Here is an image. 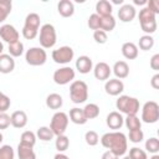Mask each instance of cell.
Here are the masks:
<instances>
[{
    "label": "cell",
    "mask_w": 159,
    "mask_h": 159,
    "mask_svg": "<svg viewBox=\"0 0 159 159\" xmlns=\"http://www.w3.org/2000/svg\"><path fill=\"white\" fill-rule=\"evenodd\" d=\"M150 86L154 89H159V73H155L150 80Z\"/></svg>",
    "instance_id": "cell-47"
},
{
    "label": "cell",
    "mask_w": 159,
    "mask_h": 159,
    "mask_svg": "<svg viewBox=\"0 0 159 159\" xmlns=\"http://www.w3.org/2000/svg\"><path fill=\"white\" fill-rule=\"evenodd\" d=\"M75 76H76V72L71 66H63L53 72L52 80L56 84L65 86V84H68L70 82H73Z\"/></svg>",
    "instance_id": "cell-8"
},
{
    "label": "cell",
    "mask_w": 159,
    "mask_h": 159,
    "mask_svg": "<svg viewBox=\"0 0 159 159\" xmlns=\"http://www.w3.org/2000/svg\"><path fill=\"white\" fill-rule=\"evenodd\" d=\"M36 134L31 130H25L22 132L21 137H20V142L21 143H25V144H29V145H35L36 144Z\"/></svg>",
    "instance_id": "cell-36"
},
{
    "label": "cell",
    "mask_w": 159,
    "mask_h": 159,
    "mask_svg": "<svg viewBox=\"0 0 159 159\" xmlns=\"http://www.w3.org/2000/svg\"><path fill=\"white\" fill-rule=\"evenodd\" d=\"M114 27H116V19L113 17V15L101 17V29L99 30H103L104 32H111L114 30Z\"/></svg>",
    "instance_id": "cell-28"
},
{
    "label": "cell",
    "mask_w": 159,
    "mask_h": 159,
    "mask_svg": "<svg viewBox=\"0 0 159 159\" xmlns=\"http://www.w3.org/2000/svg\"><path fill=\"white\" fill-rule=\"evenodd\" d=\"M25 60L30 66H42L47 61V53L42 47H30L25 53Z\"/></svg>",
    "instance_id": "cell-6"
},
{
    "label": "cell",
    "mask_w": 159,
    "mask_h": 159,
    "mask_svg": "<svg viewBox=\"0 0 159 159\" xmlns=\"http://www.w3.org/2000/svg\"><path fill=\"white\" fill-rule=\"evenodd\" d=\"M137 16V10L132 4H123L118 10V19L122 22H130Z\"/></svg>",
    "instance_id": "cell-12"
},
{
    "label": "cell",
    "mask_w": 159,
    "mask_h": 159,
    "mask_svg": "<svg viewBox=\"0 0 159 159\" xmlns=\"http://www.w3.org/2000/svg\"><path fill=\"white\" fill-rule=\"evenodd\" d=\"M51 57L53 62L58 65H67L70 63L75 57V51L71 46H61L52 51Z\"/></svg>",
    "instance_id": "cell-9"
},
{
    "label": "cell",
    "mask_w": 159,
    "mask_h": 159,
    "mask_svg": "<svg viewBox=\"0 0 159 159\" xmlns=\"http://www.w3.org/2000/svg\"><path fill=\"white\" fill-rule=\"evenodd\" d=\"M122 55L127 58V60H134L138 57V53H139V50L137 47V45L134 42H124L122 45Z\"/></svg>",
    "instance_id": "cell-22"
},
{
    "label": "cell",
    "mask_w": 159,
    "mask_h": 159,
    "mask_svg": "<svg viewBox=\"0 0 159 159\" xmlns=\"http://www.w3.org/2000/svg\"><path fill=\"white\" fill-rule=\"evenodd\" d=\"M9 55L11 57H20L22 53H24V43L19 40L16 42H12V43H9Z\"/></svg>",
    "instance_id": "cell-33"
},
{
    "label": "cell",
    "mask_w": 159,
    "mask_h": 159,
    "mask_svg": "<svg viewBox=\"0 0 159 159\" xmlns=\"http://www.w3.org/2000/svg\"><path fill=\"white\" fill-rule=\"evenodd\" d=\"M68 114L62 112V111H58L56 112L52 118H51V122H50V129L52 130V133L57 137V135H62L65 134L67 127H68Z\"/></svg>",
    "instance_id": "cell-5"
},
{
    "label": "cell",
    "mask_w": 159,
    "mask_h": 159,
    "mask_svg": "<svg viewBox=\"0 0 159 159\" xmlns=\"http://www.w3.org/2000/svg\"><path fill=\"white\" fill-rule=\"evenodd\" d=\"M15 70V60L9 53L0 55V73L7 75Z\"/></svg>",
    "instance_id": "cell-16"
},
{
    "label": "cell",
    "mask_w": 159,
    "mask_h": 159,
    "mask_svg": "<svg viewBox=\"0 0 159 159\" xmlns=\"http://www.w3.org/2000/svg\"><path fill=\"white\" fill-rule=\"evenodd\" d=\"M40 24H41V19L40 15L36 12H30L26 15L25 17V22H24V27L30 29V30H35L39 31L40 29Z\"/></svg>",
    "instance_id": "cell-23"
},
{
    "label": "cell",
    "mask_w": 159,
    "mask_h": 159,
    "mask_svg": "<svg viewBox=\"0 0 159 159\" xmlns=\"http://www.w3.org/2000/svg\"><path fill=\"white\" fill-rule=\"evenodd\" d=\"M101 159H119V157H117V155H116L114 153H112L111 150H106V152L102 154Z\"/></svg>",
    "instance_id": "cell-48"
},
{
    "label": "cell",
    "mask_w": 159,
    "mask_h": 159,
    "mask_svg": "<svg viewBox=\"0 0 159 159\" xmlns=\"http://www.w3.org/2000/svg\"><path fill=\"white\" fill-rule=\"evenodd\" d=\"M0 37L2 41L7 42V43H12V42L19 41L20 34L15 29V26H12L10 24H4L0 26Z\"/></svg>",
    "instance_id": "cell-10"
},
{
    "label": "cell",
    "mask_w": 159,
    "mask_h": 159,
    "mask_svg": "<svg viewBox=\"0 0 159 159\" xmlns=\"http://www.w3.org/2000/svg\"><path fill=\"white\" fill-rule=\"evenodd\" d=\"M63 104V99H62V96L58 94V93H50L47 97H46V106L50 108V109H60Z\"/></svg>",
    "instance_id": "cell-25"
},
{
    "label": "cell",
    "mask_w": 159,
    "mask_h": 159,
    "mask_svg": "<svg viewBox=\"0 0 159 159\" xmlns=\"http://www.w3.org/2000/svg\"><path fill=\"white\" fill-rule=\"evenodd\" d=\"M10 120H11V125L14 128L21 129L27 124V114L25 111H15L11 113Z\"/></svg>",
    "instance_id": "cell-17"
},
{
    "label": "cell",
    "mask_w": 159,
    "mask_h": 159,
    "mask_svg": "<svg viewBox=\"0 0 159 159\" xmlns=\"http://www.w3.org/2000/svg\"><path fill=\"white\" fill-rule=\"evenodd\" d=\"M101 144L111 150L112 153H114L117 157H122L127 153L128 149V139L125 137L124 133L118 132V130H113V132H108L104 133L101 137Z\"/></svg>",
    "instance_id": "cell-1"
},
{
    "label": "cell",
    "mask_w": 159,
    "mask_h": 159,
    "mask_svg": "<svg viewBox=\"0 0 159 159\" xmlns=\"http://www.w3.org/2000/svg\"><path fill=\"white\" fill-rule=\"evenodd\" d=\"M39 41L41 47L45 48H52L56 45L57 41V35L55 26L51 24H43L40 27V34H39Z\"/></svg>",
    "instance_id": "cell-4"
},
{
    "label": "cell",
    "mask_w": 159,
    "mask_h": 159,
    "mask_svg": "<svg viewBox=\"0 0 159 159\" xmlns=\"http://www.w3.org/2000/svg\"><path fill=\"white\" fill-rule=\"evenodd\" d=\"M70 99L75 104L84 103L88 99V86L84 81L76 80L70 84Z\"/></svg>",
    "instance_id": "cell-3"
},
{
    "label": "cell",
    "mask_w": 159,
    "mask_h": 159,
    "mask_svg": "<svg viewBox=\"0 0 159 159\" xmlns=\"http://www.w3.org/2000/svg\"><path fill=\"white\" fill-rule=\"evenodd\" d=\"M11 125V120H10V116L6 112L0 113V130L1 129H6Z\"/></svg>",
    "instance_id": "cell-44"
},
{
    "label": "cell",
    "mask_w": 159,
    "mask_h": 159,
    "mask_svg": "<svg viewBox=\"0 0 159 159\" xmlns=\"http://www.w3.org/2000/svg\"><path fill=\"white\" fill-rule=\"evenodd\" d=\"M84 140H86V143H87L89 147H94V145H97L98 142H99V135H98L97 132H94V130H87V132L84 133Z\"/></svg>",
    "instance_id": "cell-37"
},
{
    "label": "cell",
    "mask_w": 159,
    "mask_h": 159,
    "mask_svg": "<svg viewBox=\"0 0 159 159\" xmlns=\"http://www.w3.org/2000/svg\"><path fill=\"white\" fill-rule=\"evenodd\" d=\"M76 70L80 73H82V75L89 73V71L93 70V61H92V58L89 56H86V55L80 56L76 60Z\"/></svg>",
    "instance_id": "cell-15"
},
{
    "label": "cell",
    "mask_w": 159,
    "mask_h": 159,
    "mask_svg": "<svg viewBox=\"0 0 159 159\" xmlns=\"http://www.w3.org/2000/svg\"><path fill=\"white\" fill-rule=\"evenodd\" d=\"M57 11L62 17H71L75 14V5L71 0H61L57 4Z\"/></svg>",
    "instance_id": "cell-18"
},
{
    "label": "cell",
    "mask_w": 159,
    "mask_h": 159,
    "mask_svg": "<svg viewBox=\"0 0 159 159\" xmlns=\"http://www.w3.org/2000/svg\"><path fill=\"white\" fill-rule=\"evenodd\" d=\"M17 157L19 159H36V153L32 145L20 142L17 145Z\"/></svg>",
    "instance_id": "cell-19"
},
{
    "label": "cell",
    "mask_w": 159,
    "mask_h": 159,
    "mask_svg": "<svg viewBox=\"0 0 159 159\" xmlns=\"http://www.w3.org/2000/svg\"><path fill=\"white\" fill-rule=\"evenodd\" d=\"M112 73V68L107 62H98L93 67V75L98 81H107Z\"/></svg>",
    "instance_id": "cell-13"
},
{
    "label": "cell",
    "mask_w": 159,
    "mask_h": 159,
    "mask_svg": "<svg viewBox=\"0 0 159 159\" xmlns=\"http://www.w3.org/2000/svg\"><path fill=\"white\" fill-rule=\"evenodd\" d=\"M147 1L148 0H134V4L135 5H147Z\"/></svg>",
    "instance_id": "cell-50"
},
{
    "label": "cell",
    "mask_w": 159,
    "mask_h": 159,
    "mask_svg": "<svg viewBox=\"0 0 159 159\" xmlns=\"http://www.w3.org/2000/svg\"><path fill=\"white\" fill-rule=\"evenodd\" d=\"M149 65H150V68H152V70L159 71V53H155V55L152 56Z\"/></svg>",
    "instance_id": "cell-46"
},
{
    "label": "cell",
    "mask_w": 159,
    "mask_h": 159,
    "mask_svg": "<svg viewBox=\"0 0 159 159\" xmlns=\"http://www.w3.org/2000/svg\"><path fill=\"white\" fill-rule=\"evenodd\" d=\"M123 159H130V158H129V157H128V155H127V157H124V158H123Z\"/></svg>",
    "instance_id": "cell-55"
},
{
    "label": "cell",
    "mask_w": 159,
    "mask_h": 159,
    "mask_svg": "<svg viewBox=\"0 0 159 159\" xmlns=\"http://www.w3.org/2000/svg\"><path fill=\"white\" fill-rule=\"evenodd\" d=\"M139 99L135 97L122 94L116 101V108L119 113H123L125 116H137L139 112Z\"/></svg>",
    "instance_id": "cell-2"
},
{
    "label": "cell",
    "mask_w": 159,
    "mask_h": 159,
    "mask_svg": "<svg viewBox=\"0 0 159 159\" xmlns=\"http://www.w3.org/2000/svg\"><path fill=\"white\" fill-rule=\"evenodd\" d=\"M12 9V2L10 0H0V24L6 20Z\"/></svg>",
    "instance_id": "cell-30"
},
{
    "label": "cell",
    "mask_w": 159,
    "mask_h": 159,
    "mask_svg": "<svg viewBox=\"0 0 159 159\" xmlns=\"http://www.w3.org/2000/svg\"><path fill=\"white\" fill-rule=\"evenodd\" d=\"M4 140V137H2V133L0 132V144H1V142Z\"/></svg>",
    "instance_id": "cell-54"
},
{
    "label": "cell",
    "mask_w": 159,
    "mask_h": 159,
    "mask_svg": "<svg viewBox=\"0 0 159 159\" xmlns=\"http://www.w3.org/2000/svg\"><path fill=\"white\" fill-rule=\"evenodd\" d=\"M10 106H11L10 98H9L6 94L1 93V94H0V113L6 112V111L10 108Z\"/></svg>",
    "instance_id": "cell-43"
},
{
    "label": "cell",
    "mask_w": 159,
    "mask_h": 159,
    "mask_svg": "<svg viewBox=\"0 0 159 159\" xmlns=\"http://www.w3.org/2000/svg\"><path fill=\"white\" fill-rule=\"evenodd\" d=\"M82 109H83V113H84L87 120L88 119H94L99 116V106L96 104V103H88Z\"/></svg>",
    "instance_id": "cell-26"
},
{
    "label": "cell",
    "mask_w": 159,
    "mask_h": 159,
    "mask_svg": "<svg viewBox=\"0 0 159 159\" xmlns=\"http://www.w3.org/2000/svg\"><path fill=\"white\" fill-rule=\"evenodd\" d=\"M2 51H4V45H2V42L0 41V55L2 53Z\"/></svg>",
    "instance_id": "cell-53"
},
{
    "label": "cell",
    "mask_w": 159,
    "mask_h": 159,
    "mask_svg": "<svg viewBox=\"0 0 159 159\" xmlns=\"http://www.w3.org/2000/svg\"><path fill=\"white\" fill-rule=\"evenodd\" d=\"M145 149L150 154H158L159 152V139L155 137H150L145 140Z\"/></svg>",
    "instance_id": "cell-35"
},
{
    "label": "cell",
    "mask_w": 159,
    "mask_h": 159,
    "mask_svg": "<svg viewBox=\"0 0 159 159\" xmlns=\"http://www.w3.org/2000/svg\"><path fill=\"white\" fill-rule=\"evenodd\" d=\"M55 147L57 149L58 153H63L68 149L70 147V139L67 135L62 134V135H57L56 139H55Z\"/></svg>",
    "instance_id": "cell-29"
},
{
    "label": "cell",
    "mask_w": 159,
    "mask_h": 159,
    "mask_svg": "<svg viewBox=\"0 0 159 159\" xmlns=\"http://www.w3.org/2000/svg\"><path fill=\"white\" fill-rule=\"evenodd\" d=\"M112 71H113L116 78L123 80V78L128 77V75H129V66L125 61H117V62H114Z\"/></svg>",
    "instance_id": "cell-21"
},
{
    "label": "cell",
    "mask_w": 159,
    "mask_h": 159,
    "mask_svg": "<svg viewBox=\"0 0 159 159\" xmlns=\"http://www.w3.org/2000/svg\"><path fill=\"white\" fill-rule=\"evenodd\" d=\"M1 93H2V92H1V91H0V94H1Z\"/></svg>",
    "instance_id": "cell-56"
},
{
    "label": "cell",
    "mask_w": 159,
    "mask_h": 159,
    "mask_svg": "<svg viewBox=\"0 0 159 159\" xmlns=\"http://www.w3.org/2000/svg\"><path fill=\"white\" fill-rule=\"evenodd\" d=\"M113 4H119V5H123V0H119V1H118V0H114V1H113Z\"/></svg>",
    "instance_id": "cell-51"
},
{
    "label": "cell",
    "mask_w": 159,
    "mask_h": 159,
    "mask_svg": "<svg viewBox=\"0 0 159 159\" xmlns=\"http://www.w3.org/2000/svg\"><path fill=\"white\" fill-rule=\"evenodd\" d=\"M130 159H148V154L145 150L138 148V147H133L129 149V155Z\"/></svg>",
    "instance_id": "cell-39"
},
{
    "label": "cell",
    "mask_w": 159,
    "mask_h": 159,
    "mask_svg": "<svg viewBox=\"0 0 159 159\" xmlns=\"http://www.w3.org/2000/svg\"><path fill=\"white\" fill-rule=\"evenodd\" d=\"M124 124L129 130H135L142 128V120L137 116H127L124 118Z\"/></svg>",
    "instance_id": "cell-34"
},
{
    "label": "cell",
    "mask_w": 159,
    "mask_h": 159,
    "mask_svg": "<svg viewBox=\"0 0 159 159\" xmlns=\"http://www.w3.org/2000/svg\"><path fill=\"white\" fill-rule=\"evenodd\" d=\"M157 15L153 14L148 7H143L139 10V14H138V19H139V24H144V22H150V21H154L157 20L155 19Z\"/></svg>",
    "instance_id": "cell-32"
},
{
    "label": "cell",
    "mask_w": 159,
    "mask_h": 159,
    "mask_svg": "<svg viewBox=\"0 0 159 159\" xmlns=\"http://www.w3.org/2000/svg\"><path fill=\"white\" fill-rule=\"evenodd\" d=\"M149 159H159V155H158V154H153Z\"/></svg>",
    "instance_id": "cell-52"
},
{
    "label": "cell",
    "mask_w": 159,
    "mask_h": 159,
    "mask_svg": "<svg viewBox=\"0 0 159 159\" xmlns=\"http://www.w3.org/2000/svg\"><path fill=\"white\" fill-rule=\"evenodd\" d=\"M145 7H148V9H149L153 14H155V15L159 14V1H158V0H148Z\"/></svg>",
    "instance_id": "cell-45"
},
{
    "label": "cell",
    "mask_w": 159,
    "mask_h": 159,
    "mask_svg": "<svg viewBox=\"0 0 159 159\" xmlns=\"http://www.w3.org/2000/svg\"><path fill=\"white\" fill-rule=\"evenodd\" d=\"M159 119V104L155 101H148L142 107V120L144 123H157Z\"/></svg>",
    "instance_id": "cell-7"
},
{
    "label": "cell",
    "mask_w": 159,
    "mask_h": 159,
    "mask_svg": "<svg viewBox=\"0 0 159 159\" xmlns=\"http://www.w3.org/2000/svg\"><path fill=\"white\" fill-rule=\"evenodd\" d=\"M53 159H70V157H67V155L63 154V153H57V154L53 157Z\"/></svg>",
    "instance_id": "cell-49"
},
{
    "label": "cell",
    "mask_w": 159,
    "mask_h": 159,
    "mask_svg": "<svg viewBox=\"0 0 159 159\" xmlns=\"http://www.w3.org/2000/svg\"><path fill=\"white\" fill-rule=\"evenodd\" d=\"M93 40L99 43V45H103L107 42L108 40V36H107V32H104L103 30H96L93 31Z\"/></svg>",
    "instance_id": "cell-42"
},
{
    "label": "cell",
    "mask_w": 159,
    "mask_h": 159,
    "mask_svg": "<svg viewBox=\"0 0 159 159\" xmlns=\"http://www.w3.org/2000/svg\"><path fill=\"white\" fill-rule=\"evenodd\" d=\"M87 25L91 30L96 31V30H99L101 29V17L94 12L92 15H89L88 17V21H87Z\"/></svg>",
    "instance_id": "cell-40"
},
{
    "label": "cell",
    "mask_w": 159,
    "mask_h": 159,
    "mask_svg": "<svg viewBox=\"0 0 159 159\" xmlns=\"http://www.w3.org/2000/svg\"><path fill=\"white\" fill-rule=\"evenodd\" d=\"M154 46V39L152 35H143L139 37V41H138V46L140 50L143 51H149L152 47Z\"/></svg>",
    "instance_id": "cell-31"
},
{
    "label": "cell",
    "mask_w": 159,
    "mask_h": 159,
    "mask_svg": "<svg viewBox=\"0 0 159 159\" xmlns=\"http://www.w3.org/2000/svg\"><path fill=\"white\" fill-rule=\"evenodd\" d=\"M106 123L109 129L117 130V129H120L122 125L124 124V118H123L122 113H119L118 111H113V112L108 113V116L106 118Z\"/></svg>",
    "instance_id": "cell-14"
},
{
    "label": "cell",
    "mask_w": 159,
    "mask_h": 159,
    "mask_svg": "<svg viewBox=\"0 0 159 159\" xmlns=\"http://www.w3.org/2000/svg\"><path fill=\"white\" fill-rule=\"evenodd\" d=\"M129 142L132 143H140L143 139H144V133L142 129H135V130H129Z\"/></svg>",
    "instance_id": "cell-41"
},
{
    "label": "cell",
    "mask_w": 159,
    "mask_h": 159,
    "mask_svg": "<svg viewBox=\"0 0 159 159\" xmlns=\"http://www.w3.org/2000/svg\"><path fill=\"white\" fill-rule=\"evenodd\" d=\"M55 137V134L52 133V130L50 129V127H46V125H42L37 129L36 132V138L42 140V142H50Z\"/></svg>",
    "instance_id": "cell-27"
},
{
    "label": "cell",
    "mask_w": 159,
    "mask_h": 159,
    "mask_svg": "<svg viewBox=\"0 0 159 159\" xmlns=\"http://www.w3.org/2000/svg\"><path fill=\"white\" fill-rule=\"evenodd\" d=\"M0 159H15V152L11 145H1L0 147Z\"/></svg>",
    "instance_id": "cell-38"
},
{
    "label": "cell",
    "mask_w": 159,
    "mask_h": 159,
    "mask_svg": "<svg viewBox=\"0 0 159 159\" xmlns=\"http://www.w3.org/2000/svg\"><path fill=\"white\" fill-rule=\"evenodd\" d=\"M113 11V5L111 1L108 0H99L96 2V14L99 17H104V16H109L112 15Z\"/></svg>",
    "instance_id": "cell-20"
},
{
    "label": "cell",
    "mask_w": 159,
    "mask_h": 159,
    "mask_svg": "<svg viewBox=\"0 0 159 159\" xmlns=\"http://www.w3.org/2000/svg\"><path fill=\"white\" fill-rule=\"evenodd\" d=\"M104 91L109 96H120V93L124 91V83L122 82V80L109 78L104 83Z\"/></svg>",
    "instance_id": "cell-11"
},
{
    "label": "cell",
    "mask_w": 159,
    "mask_h": 159,
    "mask_svg": "<svg viewBox=\"0 0 159 159\" xmlns=\"http://www.w3.org/2000/svg\"><path fill=\"white\" fill-rule=\"evenodd\" d=\"M68 119L75 123V124H78V125H82L87 122V118L83 113V109L82 108H78V107H75L72 109H70V116H68Z\"/></svg>",
    "instance_id": "cell-24"
}]
</instances>
